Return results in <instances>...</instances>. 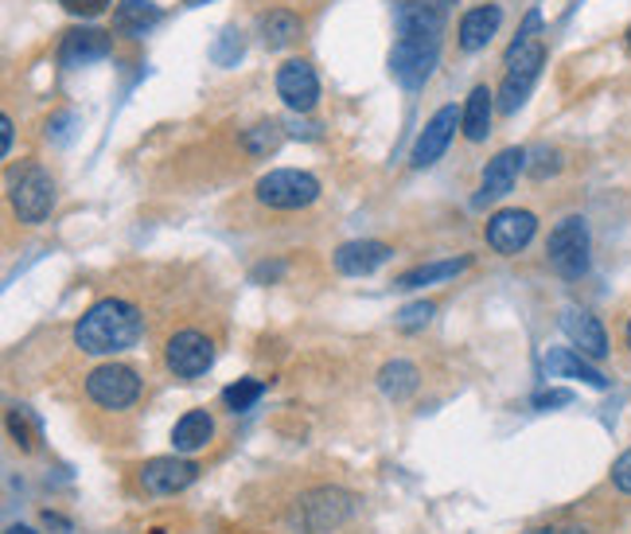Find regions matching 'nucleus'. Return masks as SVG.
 Instances as JSON below:
<instances>
[{
    "label": "nucleus",
    "mask_w": 631,
    "mask_h": 534,
    "mask_svg": "<svg viewBox=\"0 0 631 534\" xmlns=\"http://www.w3.org/2000/svg\"><path fill=\"white\" fill-rule=\"evenodd\" d=\"M449 24V0H398L393 4L390 74L406 91H421L441 59V35Z\"/></svg>",
    "instance_id": "obj_1"
},
{
    "label": "nucleus",
    "mask_w": 631,
    "mask_h": 534,
    "mask_svg": "<svg viewBox=\"0 0 631 534\" xmlns=\"http://www.w3.org/2000/svg\"><path fill=\"white\" fill-rule=\"evenodd\" d=\"M140 336H145V316H140L129 301H117V296H106V301L91 304V308L78 316V324H74V344L83 347L86 355L129 352Z\"/></svg>",
    "instance_id": "obj_2"
},
{
    "label": "nucleus",
    "mask_w": 631,
    "mask_h": 534,
    "mask_svg": "<svg viewBox=\"0 0 631 534\" xmlns=\"http://www.w3.org/2000/svg\"><path fill=\"white\" fill-rule=\"evenodd\" d=\"M541 63H546V43H541V12L530 9L518 28L515 43L507 48V74L499 86V114H515L523 102L530 98L534 83H538Z\"/></svg>",
    "instance_id": "obj_3"
},
{
    "label": "nucleus",
    "mask_w": 631,
    "mask_h": 534,
    "mask_svg": "<svg viewBox=\"0 0 631 534\" xmlns=\"http://www.w3.org/2000/svg\"><path fill=\"white\" fill-rule=\"evenodd\" d=\"M546 254H549V265L561 273V278L577 281L589 273V222L581 214H569L554 227L546 242Z\"/></svg>",
    "instance_id": "obj_4"
},
{
    "label": "nucleus",
    "mask_w": 631,
    "mask_h": 534,
    "mask_svg": "<svg viewBox=\"0 0 631 534\" xmlns=\"http://www.w3.org/2000/svg\"><path fill=\"white\" fill-rule=\"evenodd\" d=\"M257 199L265 207H277V211H301V207L320 199V180L308 172H296V168H277V172L257 180Z\"/></svg>",
    "instance_id": "obj_5"
},
{
    "label": "nucleus",
    "mask_w": 631,
    "mask_h": 534,
    "mask_svg": "<svg viewBox=\"0 0 631 534\" xmlns=\"http://www.w3.org/2000/svg\"><path fill=\"white\" fill-rule=\"evenodd\" d=\"M86 395H91V402H98L102 410H129L140 398V378L133 367L106 363V367L86 375Z\"/></svg>",
    "instance_id": "obj_6"
},
{
    "label": "nucleus",
    "mask_w": 631,
    "mask_h": 534,
    "mask_svg": "<svg viewBox=\"0 0 631 534\" xmlns=\"http://www.w3.org/2000/svg\"><path fill=\"white\" fill-rule=\"evenodd\" d=\"M12 207H17L20 222H28V227L48 219L51 207H55V180H51V172L28 168L17 180V188H12Z\"/></svg>",
    "instance_id": "obj_7"
},
{
    "label": "nucleus",
    "mask_w": 631,
    "mask_h": 534,
    "mask_svg": "<svg viewBox=\"0 0 631 534\" xmlns=\"http://www.w3.org/2000/svg\"><path fill=\"white\" fill-rule=\"evenodd\" d=\"M460 122H464V109H456V106H441V109H437V114L425 122V129H421L418 145H413V153H410L413 168L437 165V160L444 157V148L452 145V137H456V125Z\"/></svg>",
    "instance_id": "obj_8"
},
{
    "label": "nucleus",
    "mask_w": 631,
    "mask_h": 534,
    "mask_svg": "<svg viewBox=\"0 0 631 534\" xmlns=\"http://www.w3.org/2000/svg\"><path fill=\"white\" fill-rule=\"evenodd\" d=\"M534 231H538V219L530 211L507 207V211H495L487 219V247L499 250V254H518V250L530 247Z\"/></svg>",
    "instance_id": "obj_9"
},
{
    "label": "nucleus",
    "mask_w": 631,
    "mask_h": 534,
    "mask_svg": "<svg viewBox=\"0 0 631 534\" xmlns=\"http://www.w3.org/2000/svg\"><path fill=\"white\" fill-rule=\"evenodd\" d=\"M165 359H168V370L180 378H199L207 367L214 363V347L203 332H176L165 347Z\"/></svg>",
    "instance_id": "obj_10"
},
{
    "label": "nucleus",
    "mask_w": 631,
    "mask_h": 534,
    "mask_svg": "<svg viewBox=\"0 0 631 534\" xmlns=\"http://www.w3.org/2000/svg\"><path fill=\"white\" fill-rule=\"evenodd\" d=\"M277 94L285 98V106L293 109V114H308V109L316 106V98H320V78L312 71V63L288 59L277 71Z\"/></svg>",
    "instance_id": "obj_11"
},
{
    "label": "nucleus",
    "mask_w": 631,
    "mask_h": 534,
    "mask_svg": "<svg viewBox=\"0 0 631 534\" xmlns=\"http://www.w3.org/2000/svg\"><path fill=\"white\" fill-rule=\"evenodd\" d=\"M199 469L183 457H156V461L140 464V488L148 495H176L188 484H196Z\"/></svg>",
    "instance_id": "obj_12"
},
{
    "label": "nucleus",
    "mask_w": 631,
    "mask_h": 534,
    "mask_svg": "<svg viewBox=\"0 0 631 534\" xmlns=\"http://www.w3.org/2000/svg\"><path fill=\"white\" fill-rule=\"evenodd\" d=\"M351 511H355V495L336 492V488H320V492L304 495L301 503L304 526H308L312 534H324L332 531V526H339Z\"/></svg>",
    "instance_id": "obj_13"
},
{
    "label": "nucleus",
    "mask_w": 631,
    "mask_h": 534,
    "mask_svg": "<svg viewBox=\"0 0 631 534\" xmlns=\"http://www.w3.org/2000/svg\"><path fill=\"white\" fill-rule=\"evenodd\" d=\"M114 51V35L102 32V28H74L63 35V48H59V63L63 66H91L98 59H106Z\"/></svg>",
    "instance_id": "obj_14"
},
{
    "label": "nucleus",
    "mask_w": 631,
    "mask_h": 534,
    "mask_svg": "<svg viewBox=\"0 0 631 534\" xmlns=\"http://www.w3.org/2000/svg\"><path fill=\"white\" fill-rule=\"evenodd\" d=\"M526 168V153L523 148H503L499 157L484 168V184H480V196H476V207L492 203V199H503L511 188H515L518 172Z\"/></svg>",
    "instance_id": "obj_15"
},
{
    "label": "nucleus",
    "mask_w": 631,
    "mask_h": 534,
    "mask_svg": "<svg viewBox=\"0 0 631 534\" xmlns=\"http://www.w3.org/2000/svg\"><path fill=\"white\" fill-rule=\"evenodd\" d=\"M561 332L574 339V347L585 355V359H604V355H608L604 324H600L592 313H581V308H566V313H561Z\"/></svg>",
    "instance_id": "obj_16"
},
{
    "label": "nucleus",
    "mask_w": 631,
    "mask_h": 534,
    "mask_svg": "<svg viewBox=\"0 0 631 534\" xmlns=\"http://www.w3.org/2000/svg\"><path fill=\"white\" fill-rule=\"evenodd\" d=\"M393 250L386 247V242L378 239H359V242H344V247L336 250V270L347 273V278H367V273H375L378 265L390 262Z\"/></svg>",
    "instance_id": "obj_17"
},
{
    "label": "nucleus",
    "mask_w": 631,
    "mask_h": 534,
    "mask_svg": "<svg viewBox=\"0 0 631 534\" xmlns=\"http://www.w3.org/2000/svg\"><path fill=\"white\" fill-rule=\"evenodd\" d=\"M503 24V9L499 4H480V9L464 12L460 20V48L464 51H480L492 43V35L499 32Z\"/></svg>",
    "instance_id": "obj_18"
},
{
    "label": "nucleus",
    "mask_w": 631,
    "mask_h": 534,
    "mask_svg": "<svg viewBox=\"0 0 631 534\" xmlns=\"http://www.w3.org/2000/svg\"><path fill=\"white\" fill-rule=\"evenodd\" d=\"M546 370L558 378H581V383H589V387L597 390L608 387V378L600 375L581 352H574V347H554V352H546Z\"/></svg>",
    "instance_id": "obj_19"
},
{
    "label": "nucleus",
    "mask_w": 631,
    "mask_h": 534,
    "mask_svg": "<svg viewBox=\"0 0 631 534\" xmlns=\"http://www.w3.org/2000/svg\"><path fill=\"white\" fill-rule=\"evenodd\" d=\"M160 17H165V12H160V4H153V0H122L114 9V32L137 40L148 28L160 24Z\"/></svg>",
    "instance_id": "obj_20"
},
{
    "label": "nucleus",
    "mask_w": 631,
    "mask_h": 534,
    "mask_svg": "<svg viewBox=\"0 0 631 534\" xmlns=\"http://www.w3.org/2000/svg\"><path fill=\"white\" fill-rule=\"evenodd\" d=\"M214 437V421H211V413L207 410H188L180 421H176V429H172V444H176V452H199V449H207V441Z\"/></svg>",
    "instance_id": "obj_21"
},
{
    "label": "nucleus",
    "mask_w": 631,
    "mask_h": 534,
    "mask_svg": "<svg viewBox=\"0 0 631 534\" xmlns=\"http://www.w3.org/2000/svg\"><path fill=\"white\" fill-rule=\"evenodd\" d=\"M492 114H495V94L487 86H476L464 102V137L467 140H484L492 133Z\"/></svg>",
    "instance_id": "obj_22"
},
{
    "label": "nucleus",
    "mask_w": 631,
    "mask_h": 534,
    "mask_svg": "<svg viewBox=\"0 0 631 534\" xmlns=\"http://www.w3.org/2000/svg\"><path fill=\"white\" fill-rule=\"evenodd\" d=\"M467 265H472V258H449V262L418 265V270H406L402 278L393 281V289H402V293H410V289H421V285H433V281H449V278H456V273H464Z\"/></svg>",
    "instance_id": "obj_23"
},
{
    "label": "nucleus",
    "mask_w": 631,
    "mask_h": 534,
    "mask_svg": "<svg viewBox=\"0 0 631 534\" xmlns=\"http://www.w3.org/2000/svg\"><path fill=\"white\" fill-rule=\"evenodd\" d=\"M378 387H382V395L393 398V402H406V398L421 387V375H418V367H413V363L393 359V363H386V367L378 370Z\"/></svg>",
    "instance_id": "obj_24"
},
{
    "label": "nucleus",
    "mask_w": 631,
    "mask_h": 534,
    "mask_svg": "<svg viewBox=\"0 0 631 534\" xmlns=\"http://www.w3.org/2000/svg\"><path fill=\"white\" fill-rule=\"evenodd\" d=\"M262 35H265V48H288V43L301 35V20L293 17V12H285V9H277V12H270V17L262 20Z\"/></svg>",
    "instance_id": "obj_25"
},
{
    "label": "nucleus",
    "mask_w": 631,
    "mask_h": 534,
    "mask_svg": "<svg viewBox=\"0 0 631 534\" xmlns=\"http://www.w3.org/2000/svg\"><path fill=\"white\" fill-rule=\"evenodd\" d=\"M281 140H285V129H281L277 122H262V125H254V129L242 133V145H246V153H254V157L277 153Z\"/></svg>",
    "instance_id": "obj_26"
},
{
    "label": "nucleus",
    "mask_w": 631,
    "mask_h": 534,
    "mask_svg": "<svg viewBox=\"0 0 631 534\" xmlns=\"http://www.w3.org/2000/svg\"><path fill=\"white\" fill-rule=\"evenodd\" d=\"M246 55V35L239 28H222L219 40L211 43V63L214 66H239V59Z\"/></svg>",
    "instance_id": "obj_27"
},
{
    "label": "nucleus",
    "mask_w": 631,
    "mask_h": 534,
    "mask_svg": "<svg viewBox=\"0 0 631 534\" xmlns=\"http://www.w3.org/2000/svg\"><path fill=\"white\" fill-rule=\"evenodd\" d=\"M262 395H265L262 378H239V383H230V387L222 390V402H227L230 410H250Z\"/></svg>",
    "instance_id": "obj_28"
},
{
    "label": "nucleus",
    "mask_w": 631,
    "mask_h": 534,
    "mask_svg": "<svg viewBox=\"0 0 631 534\" xmlns=\"http://www.w3.org/2000/svg\"><path fill=\"white\" fill-rule=\"evenodd\" d=\"M433 304L429 301H418V304H406L402 313H398V328H406V332H418V328H425L429 321H433Z\"/></svg>",
    "instance_id": "obj_29"
},
{
    "label": "nucleus",
    "mask_w": 631,
    "mask_h": 534,
    "mask_svg": "<svg viewBox=\"0 0 631 534\" xmlns=\"http://www.w3.org/2000/svg\"><path fill=\"white\" fill-rule=\"evenodd\" d=\"M71 17H83V20H94V17H102V12L114 4V0H59Z\"/></svg>",
    "instance_id": "obj_30"
},
{
    "label": "nucleus",
    "mask_w": 631,
    "mask_h": 534,
    "mask_svg": "<svg viewBox=\"0 0 631 534\" xmlns=\"http://www.w3.org/2000/svg\"><path fill=\"white\" fill-rule=\"evenodd\" d=\"M71 125H78V117L66 109V114H55L48 122V140H55V145H66L71 140Z\"/></svg>",
    "instance_id": "obj_31"
},
{
    "label": "nucleus",
    "mask_w": 631,
    "mask_h": 534,
    "mask_svg": "<svg viewBox=\"0 0 631 534\" xmlns=\"http://www.w3.org/2000/svg\"><path fill=\"white\" fill-rule=\"evenodd\" d=\"M612 484L620 488V492H628V495H631V449L623 452L620 461L612 464Z\"/></svg>",
    "instance_id": "obj_32"
},
{
    "label": "nucleus",
    "mask_w": 631,
    "mask_h": 534,
    "mask_svg": "<svg viewBox=\"0 0 631 534\" xmlns=\"http://www.w3.org/2000/svg\"><path fill=\"white\" fill-rule=\"evenodd\" d=\"M569 402H574L569 390H541V395H534V410H549V406H569Z\"/></svg>",
    "instance_id": "obj_33"
},
{
    "label": "nucleus",
    "mask_w": 631,
    "mask_h": 534,
    "mask_svg": "<svg viewBox=\"0 0 631 534\" xmlns=\"http://www.w3.org/2000/svg\"><path fill=\"white\" fill-rule=\"evenodd\" d=\"M9 429H12V437H17V444H24V449L32 444V437H28V426H24V413H20V410L9 413Z\"/></svg>",
    "instance_id": "obj_34"
},
{
    "label": "nucleus",
    "mask_w": 631,
    "mask_h": 534,
    "mask_svg": "<svg viewBox=\"0 0 631 534\" xmlns=\"http://www.w3.org/2000/svg\"><path fill=\"white\" fill-rule=\"evenodd\" d=\"M43 526H48V531H59V534H74V526L66 523L63 515H55V511H43Z\"/></svg>",
    "instance_id": "obj_35"
},
{
    "label": "nucleus",
    "mask_w": 631,
    "mask_h": 534,
    "mask_svg": "<svg viewBox=\"0 0 631 534\" xmlns=\"http://www.w3.org/2000/svg\"><path fill=\"white\" fill-rule=\"evenodd\" d=\"M0 145H4V157L12 153V117H0Z\"/></svg>",
    "instance_id": "obj_36"
},
{
    "label": "nucleus",
    "mask_w": 631,
    "mask_h": 534,
    "mask_svg": "<svg viewBox=\"0 0 631 534\" xmlns=\"http://www.w3.org/2000/svg\"><path fill=\"white\" fill-rule=\"evenodd\" d=\"M265 278H281V265H262V270H254V281H265Z\"/></svg>",
    "instance_id": "obj_37"
},
{
    "label": "nucleus",
    "mask_w": 631,
    "mask_h": 534,
    "mask_svg": "<svg viewBox=\"0 0 631 534\" xmlns=\"http://www.w3.org/2000/svg\"><path fill=\"white\" fill-rule=\"evenodd\" d=\"M4 534H35V531H32V526H9Z\"/></svg>",
    "instance_id": "obj_38"
},
{
    "label": "nucleus",
    "mask_w": 631,
    "mask_h": 534,
    "mask_svg": "<svg viewBox=\"0 0 631 534\" xmlns=\"http://www.w3.org/2000/svg\"><path fill=\"white\" fill-rule=\"evenodd\" d=\"M199 4H211V0H188V9H199Z\"/></svg>",
    "instance_id": "obj_39"
},
{
    "label": "nucleus",
    "mask_w": 631,
    "mask_h": 534,
    "mask_svg": "<svg viewBox=\"0 0 631 534\" xmlns=\"http://www.w3.org/2000/svg\"><path fill=\"white\" fill-rule=\"evenodd\" d=\"M558 534H589V531H558Z\"/></svg>",
    "instance_id": "obj_40"
},
{
    "label": "nucleus",
    "mask_w": 631,
    "mask_h": 534,
    "mask_svg": "<svg viewBox=\"0 0 631 534\" xmlns=\"http://www.w3.org/2000/svg\"><path fill=\"white\" fill-rule=\"evenodd\" d=\"M530 534H558V531H530Z\"/></svg>",
    "instance_id": "obj_41"
},
{
    "label": "nucleus",
    "mask_w": 631,
    "mask_h": 534,
    "mask_svg": "<svg viewBox=\"0 0 631 534\" xmlns=\"http://www.w3.org/2000/svg\"><path fill=\"white\" fill-rule=\"evenodd\" d=\"M628 347H631V321H628Z\"/></svg>",
    "instance_id": "obj_42"
},
{
    "label": "nucleus",
    "mask_w": 631,
    "mask_h": 534,
    "mask_svg": "<svg viewBox=\"0 0 631 534\" xmlns=\"http://www.w3.org/2000/svg\"><path fill=\"white\" fill-rule=\"evenodd\" d=\"M628 48H631V28H628Z\"/></svg>",
    "instance_id": "obj_43"
}]
</instances>
